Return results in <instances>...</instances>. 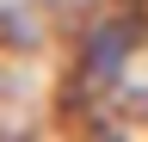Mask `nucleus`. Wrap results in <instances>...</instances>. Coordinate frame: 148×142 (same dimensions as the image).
Returning a JSON list of instances; mask_svg holds the SVG:
<instances>
[{
    "mask_svg": "<svg viewBox=\"0 0 148 142\" xmlns=\"http://www.w3.org/2000/svg\"><path fill=\"white\" fill-rule=\"evenodd\" d=\"M136 49H142V25L136 19H99L80 37V80L86 86H123V68L136 62Z\"/></svg>",
    "mask_w": 148,
    "mask_h": 142,
    "instance_id": "f257e3e1",
    "label": "nucleus"
}]
</instances>
